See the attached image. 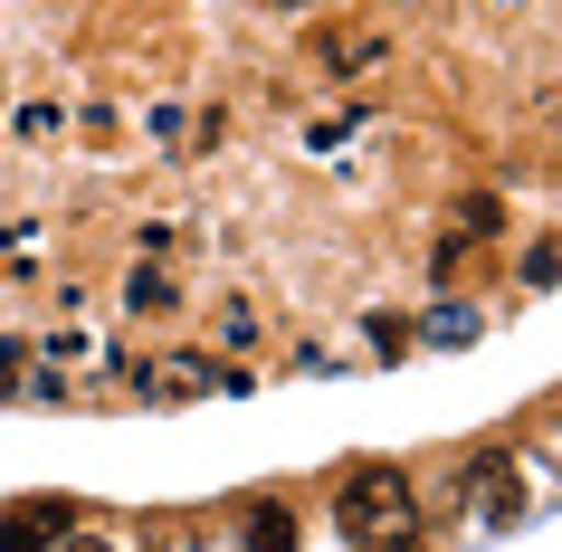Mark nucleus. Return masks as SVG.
<instances>
[{"label": "nucleus", "instance_id": "9d476101", "mask_svg": "<svg viewBox=\"0 0 562 552\" xmlns=\"http://www.w3.org/2000/svg\"><path fill=\"white\" fill-rule=\"evenodd\" d=\"M458 219H468V238H496V229H505V210L486 201V191H476V201H458Z\"/></svg>", "mask_w": 562, "mask_h": 552}, {"label": "nucleus", "instance_id": "7ed1b4c3", "mask_svg": "<svg viewBox=\"0 0 562 552\" xmlns=\"http://www.w3.org/2000/svg\"><path fill=\"white\" fill-rule=\"evenodd\" d=\"M468 486H476V515H486V523H515V515H525V476H515L505 458H476Z\"/></svg>", "mask_w": 562, "mask_h": 552}, {"label": "nucleus", "instance_id": "20e7f679", "mask_svg": "<svg viewBox=\"0 0 562 552\" xmlns=\"http://www.w3.org/2000/svg\"><path fill=\"white\" fill-rule=\"evenodd\" d=\"M58 533H77L67 505H10V515H0V552H48Z\"/></svg>", "mask_w": 562, "mask_h": 552}, {"label": "nucleus", "instance_id": "1a4fd4ad", "mask_svg": "<svg viewBox=\"0 0 562 552\" xmlns=\"http://www.w3.org/2000/svg\"><path fill=\"white\" fill-rule=\"evenodd\" d=\"M220 343H229V352L258 343V305H248V295H229V305H220Z\"/></svg>", "mask_w": 562, "mask_h": 552}, {"label": "nucleus", "instance_id": "39448f33", "mask_svg": "<svg viewBox=\"0 0 562 552\" xmlns=\"http://www.w3.org/2000/svg\"><path fill=\"white\" fill-rule=\"evenodd\" d=\"M181 305V286H172V267H134V277H124V315L144 324V315H172Z\"/></svg>", "mask_w": 562, "mask_h": 552}, {"label": "nucleus", "instance_id": "ddd939ff", "mask_svg": "<svg viewBox=\"0 0 562 552\" xmlns=\"http://www.w3.org/2000/svg\"><path fill=\"white\" fill-rule=\"evenodd\" d=\"M486 10H525V0H486Z\"/></svg>", "mask_w": 562, "mask_h": 552}, {"label": "nucleus", "instance_id": "f257e3e1", "mask_svg": "<svg viewBox=\"0 0 562 552\" xmlns=\"http://www.w3.org/2000/svg\"><path fill=\"white\" fill-rule=\"evenodd\" d=\"M334 523L353 552H419V495L401 466H353L334 486Z\"/></svg>", "mask_w": 562, "mask_h": 552}, {"label": "nucleus", "instance_id": "0eeeda50", "mask_svg": "<svg viewBox=\"0 0 562 552\" xmlns=\"http://www.w3.org/2000/svg\"><path fill=\"white\" fill-rule=\"evenodd\" d=\"M248 552H296V515L286 505H258L248 515Z\"/></svg>", "mask_w": 562, "mask_h": 552}, {"label": "nucleus", "instance_id": "6e6552de", "mask_svg": "<svg viewBox=\"0 0 562 552\" xmlns=\"http://www.w3.org/2000/svg\"><path fill=\"white\" fill-rule=\"evenodd\" d=\"M87 334H77V324H58V334H48V343H38V372H77V362H87Z\"/></svg>", "mask_w": 562, "mask_h": 552}, {"label": "nucleus", "instance_id": "f8f14e48", "mask_svg": "<svg viewBox=\"0 0 562 552\" xmlns=\"http://www.w3.org/2000/svg\"><path fill=\"white\" fill-rule=\"evenodd\" d=\"M58 552H105V543H95V533H77V543H67V533H58Z\"/></svg>", "mask_w": 562, "mask_h": 552}, {"label": "nucleus", "instance_id": "f03ea898", "mask_svg": "<svg viewBox=\"0 0 562 552\" xmlns=\"http://www.w3.org/2000/svg\"><path fill=\"white\" fill-rule=\"evenodd\" d=\"M162 401H201V391H248V372H220V362H210V352H172V362H162Z\"/></svg>", "mask_w": 562, "mask_h": 552}, {"label": "nucleus", "instance_id": "423d86ee", "mask_svg": "<svg viewBox=\"0 0 562 552\" xmlns=\"http://www.w3.org/2000/svg\"><path fill=\"white\" fill-rule=\"evenodd\" d=\"M315 58L362 77V67H382V30H325V38H315Z\"/></svg>", "mask_w": 562, "mask_h": 552}, {"label": "nucleus", "instance_id": "9b49d317", "mask_svg": "<svg viewBox=\"0 0 562 552\" xmlns=\"http://www.w3.org/2000/svg\"><path fill=\"white\" fill-rule=\"evenodd\" d=\"M20 372H30V352H20V343H0V391H20Z\"/></svg>", "mask_w": 562, "mask_h": 552}]
</instances>
